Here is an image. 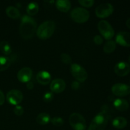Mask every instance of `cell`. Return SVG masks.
I'll use <instances>...</instances> for the list:
<instances>
[{
    "label": "cell",
    "mask_w": 130,
    "mask_h": 130,
    "mask_svg": "<svg viewBox=\"0 0 130 130\" xmlns=\"http://www.w3.org/2000/svg\"><path fill=\"white\" fill-rule=\"evenodd\" d=\"M78 2L84 7L90 8L93 5L95 1L93 0H79Z\"/></svg>",
    "instance_id": "27"
},
{
    "label": "cell",
    "mask_w": 130,
    "mask_h": 130,
    "mask_svg": "<svg viewBox=\"0 0 130 130\" xmlns=\"http://www.w3.org/2000/svg\"><path fill=\"white\" fill-rule=\"evenodd\" d=\"M66 83L62 79H55L51 82L50 90L55 93H60L66 89Z\"/></svg>",
    "instance_id": "12"
},
{
    "label": "cell",
    "mask_w": 130,
    "mask_h": 130,
    "mask_svg": "<svg viewBox=\"0 0 130 130\" xmlns=\"http://www.w3.org/2000/svg\"><path fill=\"white\" fill-rule=\"evenodd\" d=\"M13 112L17 116H22L23 114H24V110L22 106H20V105H17V106L14 108Z\"/></svg>",
    "instance_id": "28"
},
{
    "label": "cell",
    "mask_w": 130,
    "mask_h": 130,
    "mask_svg": "<svg viewBox=\"0 0 130 130\" xmlns=\"http://www.w3.org/2000/svg\"><path fill=\"white\" fill-rule=\"evenodd\" d=\"M6 100L11 105H17L23 100V94L18 90H10L6 95Z\"/></svg>",
    "instance_id": "10"
},
{
    "label": "cell",
    "mask_w": 130,
    "mask_h": 130,
    "mask_svg": "<svg viewBox=\"0 0 130 130\" xmlns=\"http://www.w3.org/2000/svg\"><path fill=\"white\" fill-rule=\"evenodd\" d=\"M71 17L76 22L85 23L88 20L90 13L83 8L77 7L71 11Z\"/></svg>",
    "instance_id": "4"
},
{
    "label": "cell",
    "mask_w": 130,
    "mask_h": 130,
    "mask_svg": "<svg viewBox=\"0 0 130 130\" xmlns=\"http://www.w3.org/2000/svg\"><path fill=\"white\" fill-rule=\"evenodd\" d=\"M114 11V7L110 3H102L96 7L95 10V14L99 18H107L112 15Z\"/></svg>",
    "instance_id": "8"
},
{
    "label": "cell",
    "mask_w": 130,
    "mask_h": 130,
    "mask_svg": "<svg viewBox=\"0 0 130 130\" xmlns=\"http://www.w3.org/2000/svg\"><path fill=\"white\" fill-rule=\"evenodd\" d=\"M0 50L5 55H10L12 52L11 46L6 41H3L0 43Z\"/></svg>",
    "instance_id": "23"
},
{
    "label": "cell",
    "mask_w": 130,
    "mask_h": 130,
    "mask_svg": "<svg viewBox=\"0 0 130 130\" xmlns=\"http://www.w3.org/2000/svg\"><path fill=\"white\" fill-rule=\"evenodd\" d=\"M56 7L62 12H67L71 7V3L68 0H58L55 3Z\"/></svg>",
    "instance_id": "17"
},
{
    "label": "cell",
    "mask_w": 130,
    "mask_h": 130,
    "mask_svg": "<svg viewBox=\"0 0 130 130\" xmlns=\"http://www.w3.org/2000/svg\"><path fill=\"white\" fill-rule=\"evenodd\" d=\"M79 86H80L79 82H78L77 81H73V82L72 83V84H71V88L74 90H78Z\"/></svg>",
    "instance_id": "31"
},
{
    "label": "cell",
    "mask_w": 130,
    "mask_h": 130,
    "mask_svg": "<svg viewBox=\"0 0 130 130\" xmlns=\"http://www.w3.org/2000/svg\"><path fill=\"white\" fill-rule=\"evenodd\" d=\"M109 116L107 112L102 111L93 119L88 130H104L108 123Z\"/></svg>",
    "instance_id": "3"
},
{
    "label": "cell",
    "mask_w": 130,
    "mask_h": 130,
    "mask_svg": "<svg viewBox=\"0 0 130 130\" xmlns=\"http://www.w3.org/2000/svg\"><path fill=\"white\" fill-rule=\"evenodd\" d=\"M70 71L73 77L78 82H84L88 77V73L86 70L77 63H73L71 65Z\"/></svg>",
    "instance_id": "7"
},
{
    "label": "cell",
    "mask_w": 130,
    "mask_h": 130,
    "mask_svg": "<svg viewBox=\"0 0 130 130\" xmlns=\"http://www.w3.org/2000/svg\"><path fill=\"white\" fill-rule=\"evenodd\" d=\"M50 121V116L47 113H41L36 118V122L40 125H46L49 123Z\"/></svg>",
    "instance_id": "20"
},
{
    "label": "cell",
    "mask_w": 130,
    "mask_h": 130,
    "mask_svg": "<svg viewBox=\"0 0 130 130\" xmlns=\"http://www.w3.org/2000/svg\"><path fill=\"white\" fill-rule=\"evenodd\" d=\"M60 60L65 64H70L72 62V58L67 53H62L60 55Z\"/></svg>",
    "instance_id": "26"
},
{
    "label": "cell",
    "mask_w": 130,
    "mask_h": 130,
    "mask_svg": "<svg viewBox=\"0 0 130 130\" xmlns=\"http://www.w3.org/2000/svg\"><path fill=\"white\" fill-rule=\"evenodd\" d=\"M55 24L52 20H47L42 23L36 30L37 36L41 39H47L50 38L55 32Z\"/></svg>",
    "instance_id": "2"
},
{
    "label": "cell",
    "mask_w": 130,
    "mask_h": 130,
    "mask_svg": "<svg viewBox=\"0 0 130 130\" xmlns=\"http://www.w3.org/2000/svg\"><path fill=\"white\" fill-rule=\"evenodd\" d=\"M37 23L29 15H24L22 18L19 31L21 36L25 39L32 38L36 31Z\"/></svg>",
    "instance_id": "1"
},
{
    "label": "cell",
    "mask_w": 130,
    "mask_h": 130,
    "mask_svg": "<svg viewBox=\"0 0 130 130\" xmlns=\"http://www.w3.org/2000/svg\"><path fill=\"white\" fill-rule=\"evenodd\" d=\"M98 29L102 36H103V37L107 40H110L114 37V29L106 20H100L98 23Z\"/></svg>",
    "instance_id": "6"
},
{
    "label": "cell",
    "mask_w": 130,
    "mask_h": 130,
    "mask_svg": "<svg viewBox=\"0 0 130 130\" xmlns=\"http://www.w3.org/2000/svg\"><path fill=\"white\" fill-rule=\"evenodd\" d=\"M32 76V71L29 67H24L20 69L17 74V78L22 83H28Z\"/></svg>",
    "instance_id": "13"
},
{
    "label": "cell",
    "mask_w": 130,
    "mask_h": 130,
    "mask_svg": "<svg viewBox=\"0 0 130 130\" xmlns=\"http://www.w3.org/2000/svg\"><path fill=\"white\" fill-rule=\"evenodd\" d=\"M127 124H128V122H127L126 119L121 116L117 117L112 121L113 126L119 129L125 128L127 126Z\"/></svg>",
    "instance_id": "18"
},
{
    "label": "cell",
    "mask_w": 130,
    "mask_h": 130,
    "mask_svg": "<svg viewBox=\"0 0 130 130\" xmlns=\"http://www.w3.org/2000/svg\"><path fill=\"white\" fill-rule=\"evenodd\" d=\"M116 43L123 46L130 47V32H120L116 37Z\"/></svg>",
    "instance_id": "14"
},
{
    "label": "cell",
    "mask_w": 130,
    "mask_h": 130,
    "mask_svg": "<svg viewBox=\"0 0 130 130\" xmlns=\"http://www.w3.org/2000/svg\"><path fill=\"white\" fill-rule=\"evenodd\" d=\"M128 60H129V63H130V56L129 57V58H128Z\"/></svg>",
    "instance_id": "35"
},
{
    "label": "cell",
    "mask_w": 130,
    "mask_h": 130,
    "mask_svg": "<svg viewBox=\"0 0 130 130\" xmlns=\"http://www.w3.org/2000/svg\"><path fill=\"white\" fill-rule=\"evenodd\" d=\"M69 124L74 130H85L86 128V120L81 114L73 113L69 117Z\"/></svg>",
    "instance_id": "5"
},
{
    "label": "cell",
    "mask_w": 130,
    "mask_h": 130,
    "mask_svg": "<svg viewBox=\"0 0 130 130\" xmlns=\"http://www.w3.org/2000/svg\"><path fill=\"white\" fill-rule=\"evenodd\" d=\"M114 106L120 112H124L129 109V104L125 99H118L114 100Z\"/></svg>",
    "instance_id": "16"
},
{
    "label": "cell",
    "mask_w": 130,
    "mask_h": 130,
    "mask_svg": "<svg viewBox=\"0 0 130 130\" xmlns=\"http://www.w3.org/2000/svg\"><path fill=\"white\" fill-rule=\"evenodd\" d=\"M36 80L42 85H47L51 81V75L45 71H41L36 76Z\"/></svg>",
    "instance_id": "15"
},
{
    "label": "cell",
    "mask_w": 130,
    "mask_h": 130,
    "mask_svg": "<svg viewBox=\"0 0 130 130\" xmlns=\"http://www.w3.org/2000/svg\"><path fill=\"white\" fill-rule=\"evenodd\" d=\"M6 13L8 17L13 19H17L20 16V13L19 10L13 6H8L6 9Z\"/></svg>",
    "instance_id": "19"
},
{
    "label": "cell",
    "mask_w": 130,
    "mask_h": 130,
    "mask_svg": "<svg viewBox=\"0 0 130 130\" xmlns=\"http://www.w3.org/2000/svg\"><path fill=\"white\" fill-rule=\"evenodd\" d=\"M11 60L4 56H0V72L5 71L10 66Z\"/></svg>",
    "instance_id": "21"
},
{
    "label": "cell",
    "mask_w": 130,
    "mask_h": 130,
    "mask_svg": "<svg viewBox=\"0 0 130 130\" xmlns=\"http://www.w3.org/2000/svg\"><path fill=\"white\" fill-rule=\"evenodd\" d=\"M93 41L95 44H96L97 45H100L103 43V38L100 36L96 35L94 37Z\"/></svg>",
    "instance_id": "30"
},
{
    "label": "cell",
    "mask_w": 130,
    "mask_h": 130,
    "mask_svg": "<svg viewBox=\"0 0 130 130\" xmlns=\"http://www.w3.org/2000/svg\"><path fill=\"white\" fill-rule=\"evenodd\" d=\"M5 95H4L3 93L0 90V105H2L5 102Z\"/></svg>",
    "instance_id": "32"
},
{
    "label": "cell",
    "mask_w": 130,
    "mask_h": 130,
    "mask_svg": "<svg viewBox=\"0 0 130 130\" xmlns=\"http://www.w3.org/2000/svg\"><path fill=\"white\" fill-rule=\"evenodd\" d=\"M50 121L53 124V125L57 127H60L63 124V119L60 118V117H55L51 119Z\"/></svg>",
    "instance_id": "25"
},
{
    "label": "cell",
    "mask_w": 130,
    "mask_h": 130,
    "mask_svg": "<svg viewBox=\"0 0 130 130\" xmlns=\"http://www.w3.org/2000/svg\"><path fill=\"white\" fill-rule=\"evenodd\" d=\"M53 99V94L51 92H47L43 95V100L45 102H50Z\"/></svg>",
    "instance_id": "29"
},
{
    "label": "cell",
    "mask_w": 130,
    "mask_h": 130,
    "mask_svg": "<svg viewBox=\"0 0 130 130\" xmlns=\"http://www.w3.org/2000/svg\"><path fill=\"white\" fill-rule=\"evenodd\" d=\"M114 72L120 77L127 76L130 72V65L126 62H120L114 67Z\"/></svg>",
    "instance_id": "11"
},
{
    "label": "cell",
    "mask_w": 130,
    "mask_h": 130,
    "mask_svg": "<svg viewBox=\"0 0 130 130\" xmlns=\"http://www.w3.org/2000/svg\"><path fill=\"white\" fill-rule=\"evenodd\" d=\"M27 89H29V90H31V89H32L33 88H34V84H33L32 82H31V81H29L28 83H27Z\"/></svg>",
    "instance_id": "33"
},
{
    "label": "cell",
    "mask_w": 130,
    "mask_h": 130,
    "mask_svg": "<svg viewBox=\"0 0 130 130\" xmlns=\"http://www.w3.org/2000/svg\"><path fill=\"white\" fill-rule=\"evenodd\" d=\"M116 48V43L113 40H109L104 46V51L106 53H111Z\"/></svg>",
    "instance_id": "24"
},
{
    "label": "cell",
    "mask_w": 130,
    "mask_h": 130,
    "mask_svg": "<svg viewBox=\"0 0 130 130\" xmlns=\"http://www.w3.org/2000/svg\"><path fill=\"white\" fill-rule=\"evenodd\" d=\"M39 11V5L37 3H30L27 6V12L29 15H35Z\"/></svg>",
    "instance_id": "22"
},
{
    "label": "cell",
    "mask_w": 130,
    "mask_h": 130,
    "mask_svg": "<svg viewBox=\"0 0 130 130\" xmlns=\"http://www.w3.org/2000/svg\"><path fill=\"white\" fill-rule=\"evenodd\" d=\"M126 25L129 29H130V18L128 19L126 21Z\"/></svg>",
    "instance_id": "34"
},
{
    "label": "cell",
    "mask_w": 130,
    "mask_h": 130,
    "mask_svg": "<svg viewBox=\"0 0 130 130\" xmlns=\"http://www.w3.org/2000/svg\"><path fill=\"white\" fill-rule=\"evenodd\" d=\"M112 92L118 96H125L130 94V86L126 84L117 83L112 87Z\"/></svg>",
    "instance_id": "9"
}]
</instances>
